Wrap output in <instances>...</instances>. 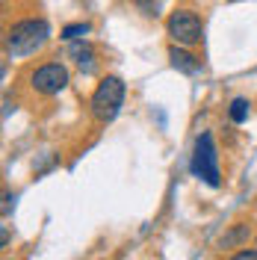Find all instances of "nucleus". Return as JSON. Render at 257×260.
<instances>
[{
  "instance_id": "nucleus-9",
  "label": "nucleus",
  "mask_w": 257,
  "mask_h": 260,
  "mask_svg": "<svg viewBox=\"0 0 257 260\" xmlns=\"http://www.w3.org/2000/svg\"><path fill=\"white\" fill-rule=\"evenodd\" d=\"M248 113H251V104H248L245 98H234L231 107H228V115H231L234 124H242V121L248 118Z\"/></svg>"
},
{
  "instance_id": "nucleus-4",
  "label": "nucleus",
  "mask_w": 257,
  "mask_h": 260,
  "mask_svg": "<svg viewBox=\"0 0 257 260\" xmlns=\"http://www.w3.org/2000/svg\"><path fill=\"white\" fill-rule=\"evenodd\" d=\"M166 30H169V36H172V42H175V45H183V48H186V45L201 42L204 27H201V21H198L195 12H189V9H177V12L169 15Z\"/></svg>"
},
{
  "instance_id": "nucleus-8",
  "label": "nucleus",
  "mask_w": 257,
  "mask_h": 260,
  "mask_svg": "<svg viewBox=\"0 0 257 260\" xmlns=\"http://www.w3.org/2000/svg\"><path fill=\"white\" fill-rule=\"evenodd\" d=\"M248 237H251V228H248V225H237L234 231H228L225 237L219 240V245H222V248H231V245H240V243H245Z\"/></svg>"
},
{
  "instance_id": "nucleus-6",
  "label": "nucleus",
  "mask_w": 257,
  "mask_h": 260,
  "mask_svg": "<svg viewBox=\"0 0 257 260\" xmlns=\"http://www.w3.org/2000/svg\"><path fill=\"white\" fill-rule=\"evenodd\" d=\"M169 59H172V65H175L177 71H183V74H195V71L201 68V62L195 59L192 53H186L183 45H172V48H169Z\"/></svg>"
},
{
  "instance_id": "nucleus-3",
  "label": "nucleus",
  "mask_w": 257,
  "mask_h": 260,
  "mask_svg": "<svg viewBox=\"0 0 257 260\" xmlns=\"http://www.w3.org/2000/svg\"><path fill=\"white\" fill-rule=\"evenodd\" d=\"M189 172H192L198 180H204L207 186H219V183H222V175H219V154H216V142H213L210 133H201V136L195 139Z\"/></svg>"
},
{
  "instance_id": "nucleus-7",
  "label": "nucleus",
  "mask_w": 257,
  "mask_h": 260,
  "mask_svg": "<svg viewBox=\"0 0 257 260\" xmlns=\"http://www.w3.org/2000/svg\"><path fill=\"white\" fill-rule=\"evenodd\" d=\"M71 56H74V62H77V68H80L83 74L95 71V53H92V48L86 42L83 45H71Z\"/></svg>"
},
{
  "instance_id": "nucleus-11",
  "label": "nucleus",
  "mask_w": 257,
  "mask_h": 260,
  "mask_svg": "<svg viewBox=\"0 0 257 260\" xmlns=\"http://www.w3.org/2000/svg\"><path fill=\"white\" fill-rule=\"evenodd\" d=\"M231 260H257V251L254 248H245V251H237Z\"/></svg>"
},
{
  "instance_id": "nucleus-1",
  "label": "nucleus",
  "mask_w": 257,
  "mask_h": 260,
  "mask_svg": "<svg viewBox=\"0 0 257 260\" xmlns=\"http://www.w3.org/2000/svg\"><path fill=\"white\" fill-rule=\"evenodd\" d=\"M50 27L45 18H27L12 24V30L6 32V53L9 56H30L48 42Z\"/></svg>"
},
{
  "instance_id": "nucleus-2",
  "label": "nucleus",
  "mask_w": 257,
  "mask_h": 260,
  "mask_svg": "<svg viewBox=\"0 0 257 260\" xmlns=\"http://www.w3.org/2000/svg\"><path fill=\"white\" fill-rule=\"evenodd\" d=\"M121 104H124V80L121 77H104L98 83L95 95H92V115L101 124H110L121 113Z\"/></svg>"
},
{
  "instance_id": "nucleus-10",
  "label": "nucleus",
  "mask_w": 257,
  "mask_h": 260,
  "mask_svg": "<svg viewBox=\"0 0 257 260\" xmlns=\"http://www.w3.org/2000/svg\"><path fill=\"white\" fill-rule=\"evenodd\" d=\"M89 30H92L89 24H68V27L62 30V39L65 42H77V39H83Z\"/></svg>"
},
{
  "instance_id": "nucleus-5",
  "label": "nucleus",
  "mask_w": 257,
  "mask_h": 260,
  "mask_svg": "<svg viewBox=\"0 0 257 260\" xmlns=\"http://www.w3.org/2000/svg\"><path fill=\"white\" fill-rule=\"evenodd\" d=\"M30 83L39 95H59L65 86H68V71L59 62H45L33 71Z\"/></svg>"
}]
</instances>
